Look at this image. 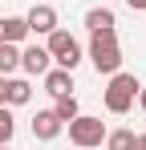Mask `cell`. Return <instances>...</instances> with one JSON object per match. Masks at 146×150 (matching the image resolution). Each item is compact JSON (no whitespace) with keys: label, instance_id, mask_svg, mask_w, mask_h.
Segmentation results:
<instances>
[{"label":"cell","instance_id":"obj_1","mask_svg":"<svg viewBox=\"0 0 146 150\" xmlns=\"http://www.w3.org/2000/svg\"><path fill=\"white\" fill-rule=\"evenodd\" d=\"M89 65L97 73H118L122 69V45H118V33H94L89 41Z\"/></svg>","mask_w":146,"mask_h":150},{"label":"cell","instance_id":"obj_2","mask_svg":"<svg viewBox=\"0 0 146 150\" xmlns=\"http://www.w3.org/2000/svg\"><path fill=\"white\" fill-rule=\"evenodd\" d=\"M138 77L134 73H110V85H106V110L110 114H126L130 105H134V98H138Z\"/></svg>","mask_w":146,"mask_h":150},{"label":"cell","instance_id":"obj_3","mask_svg":"<svg viewBox=\"0 0 146 150\" xmlns=\"http://www.w3.org/2000/svg\"><path fill=\"white\" fill-rule=\"evenodd\" d=\"M65 126H69V142L77 150H89V146H101V142H106V122H101V118L77 114V118L65 122Z\"/></svg>","mask_w":146,"mask_h":150},{"label":"cell","instance_id":"obj_4","mask_svg":"<svg viewBox=\"0 0 146 150\" xmlns=\"http://www.w3.org/2000/svg\"><path fill=\"white\" fill-rule=\"evenodd\" d=\"M45 49H49V57H53L61 69H77V65H81V45L73 41V33H65V28H53V33H49Z\"/></svg>","mask_w":146,"mask_h":150},{"label":"cell","instance_id":"obj_5","mask_svg":"<svg viewBox=\"0 0 146 150\" xmlns=\"http://www.w3.org/2000/svg\"><path fill=\"white\" fill-rule=\"evenodd\" d=\"M24 25H28V33H37V37H49L57 28V8L53 4H33L28 16H24Z\"/></svg>","mask_w":146,"mask_h":150},{"label":"cell","instance_id":"obj_6","mask_svg":"<svg viewBox=\"0 0 146 150\" xmlns=\"http://www.w3.org/2000/svg\"><path fill=\"white\" fill-rule=\"evenodd\" d=\"M21 69L33 77H45L49 69H53V57H49L45 45H28V49H21Z\"/></svg>","mask_w":146,"mask_h":150},{"label":"cell","instance_id":"obj_7","mask_svg":"<svg viewBox=\"0 0 146 150\" xmlns=\"http://www.w3.org/2000/svg\"><path fill=\"white\" fill-rule=\"evenodd\" d=\"M61 118L53 114V110H37V118H33V138H41V142H53L57 134H61Z\"/></svg>","mask_w":146,"mask_h":150},{"label":"cell","instance_id":"obj_8","mask_svg":"<svg viewBox=\"0 0 146 150\" xmlns=\"http://www.w3.org/2000/svg\"><path fill=\"white\" fill-rule=\"evenodd\" d=\"M24 37H28L24 16H0V45H21Z\"/></svg>","mask_w":146,"mask_h":150},{"label":"cell","instance_id":"obj_9","mask_svg":"<svg viewBox=\"0 0 146 150\" xmlns=\"http://www.w3.org/2000/svg\"><path fill=\"white\" fill-rule=\"evenodd\" d=\"M33 98V85L24 77H4V105H24Z\"/></svg>","mask_w":146,"mask_h":150},{"label":"cell","instance_id":"obj_10","mask_svg":"<svg viewBox=\"0 0 146 150\" xmlns=\"http://www.w3.org/2000/svg\"><path fill=\"white\" fill-rule=\"evenodd\" d=\"M73 89V69H49L45 73V93H53V98H61V93H69Z\"/></svg>","mask_w":146,"mask_h":150},{"label":"cell","instance_id":"obj_11","mask_svg":"<svg viewBox=\"0 0 146 150\" xmlns=\"http://www.w3.org/2000/svg\"><path fill=\"white\" fill-rule=\"evenodd\" d=\"M114 25H118V16L110 8H89L85 12V28L89 33H114Z\"/></svg>","mask_w":146,"mask_h":150},{"label":"cell","instance_id":"obj_12","mask_svg":"<svg viewBox=\"0 0 146 150\" xmlns=\"http://www.w3.org/2000/svg\"><path fill=\"white\" fill-rule=\"evenodd\" d=\"M21 69V45H0V77H12Z\"/></svg>","mask_w":146,"mask_h":150},{"label":"cell","instance_id":"obj_13","mask_svg":"<svg viewBox=\"0 0 146 150\" xmlns=\"http://www.w3.org/2000/svg\"><path fill=\"white\" fill-rule=\"evenodd\" d=\"M134 138H138V134L126 130V126H122V130H106V150H134Z\"/></svg>","mask_w":146,"mask_h":150},{"label":"cell","instance_id":"obj_14","mask_svg":"<svg viewBox=\"0 0 146 150\" xmlns=\"http://www.w3.org/2000/svg\"><path fill=\"white\" fill-rule=\"evenodd\" d=\"M53 114H57L61 122H73V118L81 114V105H77V98H73V93H61V98L53 101Z\"/></svg>","mask_w":146,"mask_h":150},{"label":"cell","instance_id":"obj_15","mask_svg":"<svg viewBox=\"0 0 146 150\" xmlns=\"http://www.w3.org/2000/svg\"><path fill=\"white\" fill-rule=\"evenodd\" d=\"M16 134V118H12V105H0V146H8Z\"/></svg>","mask_w":146,"mask_h":150},{"label":"cell","instance_id":"obj_16","mask_svg":"<svg viewBox=\"0 0 146 150\" xmlns=\"http://www.w3.org/2000/svg\"><path fill=\"white\" fill-rule=\"evenodd\" d=\"M134 101H138V105L146 110V85H138V98H134Z\"/></svg>","mask_w":146,"mask_h":150},{"label":"cell","instance_id":"obj_17","mask_svg":"<svg viewBox=\"0 0 146 150\" xmlns=\"http://www.w3.org/2000/svg\"><path fill=\"white\" fill-rule=\"evenodd\" d=\"M130 8H138V12H146V0H126Z\"/></svg>","mask_w":146,"mask_h":150},{"label":"cell","instance_id":"obj_18","mask_svg":"<svg viewBox=\"0 0 146 150\" xmlns=\"http://www.w3.org/2000/svg\"><path fill=\"white\" fill-rule=\"evenodd\" d=\"M134 150H146V134H138V138H134Z\"/></svg>","mask_w":146,"mask_h":150},{"label":"cell","instance_id":"obj_19","mask_svg":"<svg viewBox=\"0 0 146 150\" xmlns=\"http://www.w3.org/2000/svg\"><path fill=\"white\" fill-rule=\"evenodd\" d=\"M0 150H8V146H0Z\"/></svg>","mask_w":146,"mask_h":150},{"label":"cell","instance_id":"obj_20","mask_svg":"<svg viewBox=\"0 0 146 150\" xmlns=\"http://www.w3.org/2000/svg\"><path fill=\"white\" fill-rule=\"evenodd\" d=\"M73 150H77V146H73Z\"/></svg>","mask_w":146,"mask_h":150}]
</instances>
